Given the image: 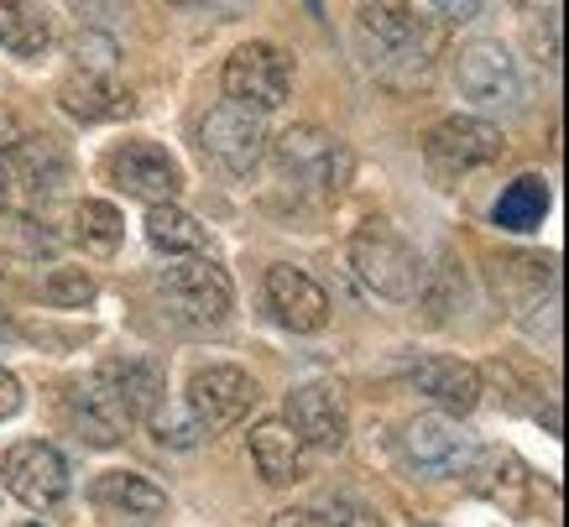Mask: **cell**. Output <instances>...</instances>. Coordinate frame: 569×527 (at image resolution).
Here are the masks:
<instances>
[{
    "label": "cell",
    "instance_id": "cell-1",
    "mask_svg": "<svg viewBox=\"0 0 569 527\" xmlns=\"http://www.w3.org/2000/svg\"><path fill=\"white\" fill-rule=\"evenodd\" d=\"M350 267L361 277V288L387 304H413L423 292V261L387 220H366L350 236Z\"/></svg>",
    "mask_w": 569,
    "mask_h": 527
},
{
    "label": "cell",
    "instance_id": "cell-2",
    "mask_svg": "<svg viewBox=\"0 0 569 527\" xmlns=\"http://www.w3.org/2000/svg\"><path fill=\"white\" fill-rule=\"evenodd\" d=\"M356 42H361L366 63L377 73L423 69V63H429V48H433L429 27H423L402 0H366L361 11H356Z\"/></svg>",
    "mask_w": 569,
    "mask_h": 527
},
{
    "label": "cell",
    "instance_id": "cell-3",
    "mask_svg": "<svg viewBox=\"0 0 569 527\" xmlns=\"http://www.w3.org/2000/svg\"><path fill=\"white\" fill-rule=\"evenodd\" d=\"M293 89V63L288 52L272 48V42H246V48L230 52L224 63V100L251 110V116H267L277 105L288 100Z\"/></svg>",
    "mask_w": 569,
    "mask_h": 527
},
{
    "label": "cell",
    "instance_id": "cell-4",
    "mask_svg": "<svg viewBox=\"0 0 569 527\" xmlns=\"http://www.w3.org/2000/svg\"><path fill=\"white\" fill-rule=\"evenodd\" d=\"M277 162H282V172H288L298 188L325 193V199H335L350 178L346 141L329 137L325 126H293V131H282V137H277Z\"/></svg>",
    "mask_w": 569,
    "mask_h": 527
},
{
    "label": "cell",
    "instance_id": "cell-5",
    "mask_svg": "<svg viewBox=\"0 0 569 527\" xmlns=\"http://www.w3.org/2000/svg\"><path fill=\"white\" fill-rule=\"evenodd\" d=\"M104 178L121 193L141 199V205H173L183 193V168L157 141H121L116 152L104 157Z\"/></svg>",
    "mask_w": 569,
    "mask_h": 527
},
{
    "label": "cell",
    "instance_id": "cell-6",
    "mask_svg": "<svg viewBox=\"0 0 569 527\" xmlns=\"http://www.w3.org/2000/svg\"><path fill=\"white\" fill-rule=\"evenodd\" d=\"M6 491L17 496L21 507L52 511L69 496V465L63 455L42 439H21L6 449Z\"/></svg>",
    "mask_w": 569,
    "mask_h": 527
},
{
    "label": "cell",
    "instance_id": "cell-7",
    "mask_svg": "<svg viewBox=\"0 0 569 527\" xmlns=\"http://www.w3.org/2000/svg\"><path fill=\"white\" fill-rule=\"evenodd\" d=\"M162 292L173 298V308L189 324H224L230 304H236V288H230L224 267H214L209 256H183L178 267H168Z\"/></svg>",
    "mask_w": 569,
    "mask_h": 527
},
{
    "label": "cell",
    "instance_id": "cell-8",
    "mask_svg": "<svg viewBox=\"0 0 569 527\" xmlns=\"http://www.w3.org/2000/svg\"><path fill=\"white\" fill-rule=\"evenodd\" d=\"M251 402H257V381L241 366H199L189 376V412L204 434L241 424Z\"/></svg>",
    "mask_w": 569,
    "mask_h": 527
},
{
    "label": "cell",
    "instance_id": "cell-9",
    "mask_svg": "<svg viewBox=\"0 0 569 527\" xmlns=\"http://www.w3.org/2000/svg\"><path fill=\"white\" fill-rule=\"evenodd\" d=\"M455 84L470 105H518L522 100V73L518 58L501 42H470L455 52Z\"/></svg>",
    "mask_w": 569,
    "mask_h": 527
},
{
    "label": "cell",
    "instance_id": "cell-10",
    "mask_svg": "<svg viewBox=\"0 0 569 527\" xmlns=\"http://www.w3.org/2000/svg\"><path fill=\"white\" fill-rule=\"evenodd\" d=\"M204 152L230 172H251L267 157V126L241 105H220L204 120Z\"/></svg>",
    "mask_w": 569,
    "mask_h": 527
},
{
    "label": "cell",
    "instance_id": "cell-11",
    "mask_svg": "<svg viewBox=\"0 0 569 527\" xmlns=\"http://www.w3.org/2000/svg\"><path fill=\"white\" fill-rule=\"evenodd\" d=\"M94 381L116 397V408L126 412V424H147V418L162 408V397H168V371H162L157 360H147V356L104 360Z\"/></svg>",
    "mask_w": 569,
    "mask_h": 527
},
{
    "label": "cell",
    "instance_id": "cell-12",
    "mask_svg": "<svg viewBox=\"0 0 569 527\" xmlns=\"http://www.w3.org/2000/svg\"><path fill=\"white\" fill-rule=\"evenodd\" d=\"M282 424L303 439V449H340L350 428L346 397L335 387H325V381H309V387L288 391V418Z\"/></svg>",
    "mask_w": 569,
    "mask_h": 527
},
{
    "label": "cell",
    "instance_id": "cell-13",
    "mask_svg": "<svg viewBox=\"0 0 569 527\" xmlns=\"http://www.w3.org/2000/svg\"><path fill=\"white\" fill-rule=\"evenodd\" d=\"M501 157V131L476 116H449L429 131V162L445 172H470Z\"/></svg>",
    "mask_w": 569,
    "mask_h": 527
},
{
    "label": "cell",
    "instance_id": "cell-14",
    "mask_svg": "<svg viewBox=\"0 0 569 527\" xmlns=\"http://www.w3.org/2000/svg\"><path fill=\"white\" fill-rule=\"evenodd\" d=\"M402 455L413 459V470H423V476H460L470 465V444L460 439V428L449 424V418L423 412L402 434Z\"/></svg>",
    "mask_w": 569,
    "mask_h": 527
},
{
    "label": "cell",
    "instance_id": "cell-15",
    "mask_svg": "<svg viewBox=\"0 0 569 527\" xmlns=\"http://www.w3.org/2000/svg\"><path fill=\"white\" fill-rule=\"evenodd\" d=\"M267 304H272L277 324H288L293 335H313L329 324V298L309 272L298 267H272L267 272Z\"/></svg>",
    "mask_w": 569,
    "mask_h": 527
},
{
    "label": "cell",
    "instance_id": "cell-16",
    "mask_svg": "<svg viewBox=\"0 0 569 527\" xmlns=\"http://www.w3.org/2000/svg\"><path fill=\"white\" fill-rule=\"evenodd\" d=\"M408 381H413L429 402H439L445 412H476L481 402V371L470 360H455V356H423L408 366Z\"/></svg>",
    "mask_w": 569,
    "mask_h": 527
},
{
    "label": "cell",
    "instance_id": "cell-17",
    "mask_svg": "<svg viewBox=\"0 0 569 527\" xmlns=\"http://www.w3.org/2000/svg\"><path fill=\"white\" fill-rule=\"evenodd\" d=\"M251 459L267 486H288V480L309 476V459H303V439L282 418H267V424L251 428Z\"/></svg>",
    "mask_w": 569,
    "mask_h": 527
},
{
    "label": "cell",
    "instance_id": "cell-18",
    "mask_svg": "<svg viewBox=\"0 0 569 527\" xmlns=\"http://www.w3.org/2000/svg\"><path fill=\"white\" fill-rule=\"evenodd\" d=\"M466 476H470V491L486 496V501H497V507H507V511L528 507V470H522L518 455H507V449H481V455H470Z\"/></svg>",
    "mask_w": 569,
    "mask_h": 527
},
{
    "label": "cell",
    "instance_id": "cell-19",
    "mask_svg": "<svg viewBox=\"0 0 569 527\" xmlns=\"http://www.w3.org/2000/svg\"><path fill=\"white\" fill-rule=\"evenodd\" d=\"M58 105H63L73 120H84V126H94V120H116V116L131 110L126 89L110 84V73H89V69H73L69 79L58 84Z\"/></svg>",
    "mask_w": 569,
    "mask_h": 527
},
{
    "label": "cell",
    "instance_id": "cell-20",
    "mask_svg": "<svg viewBox=\"0 0 569 527\" xmlns=\"http://www.w3.org/2000/svg\"><path fill=\"white\" fill-rule=\"evenodd\" d=\"M52 11L42 0H0V48L17 58H42L52 48Z\"/></svg>",
    "mask_w": 569,
    "mask_h": 527
},
{
    "label": "cell",
    "instance_id": "cell-21",
    "mask_svg": "<svg viewBox=\"0 0 569 527\" xmlns=\"http://www.w3.org/2000/svg\"><path fill=\"white\" fill-rule=\"evenodd\" d=\"M89 496H94V507L121 511V517H162L168 511V491H157L152 480L137 476V470H104L89 486Z\"/></svg>",
    "mask_w": 569,
    "mask_h": 527
},
{
    "label": "cell",
    "instance_id": "cell-22",
    "mask_svg": "<svg viewBox=\"0 0 569 527\" xmlns=\"http://www.w3.org/2000/svg\"><path fill=\"white\" fill-rule=\"evenodd\" d=\"M69 408H73V424H79V439H89V444H121L126 412L116 408V397H110L100 381L73 387L69 391Z\"/></svg>",
    "mask_w": 569,
    "mask_h": 527
},
{
    "label": "cell",
    "instance_id": "cell-23",
    "mask_svg": "<svg viewBox=\"0 0 569 527\" xmlns=\"http://www.w3.org/2000/svg\"><path fill=\"white\" fill-rule=\"evenodd\" d=\"M147 240H152L162 256H204L209 251L204 225L178 205H152L147 209Z\"/></svg>",
    "mask_w": 569,
    "mask_h": 527
},
{
    "label": "cell",
    "instance_id": "cell-24",
    "mask_svg": "<svg viewBox=\"0 0 569 527\" xmlns=\"http://www.w3.org/2000/svg\"><path fill=\"white\" fill-rule=\"evenodd\" d=\"M543 215H549V188H543V178H533V172H522L518 183L501 188L497 209H491V220H497L501 230H512V236L538 230V225H543Z\"/></svg>",
    "mask_w": 569,
    "mask_h": 527
},
{
    "label": "cell",
    "instance_id": "cell-25",
    "mask_svg": "<svg viewBox=\"0 0 569 527\" xmlns=\"http://www.w3.org/2000/svg\"><path fill=\"white\" fill-rule=\"evenodd\" d=\"M73 230H79V240H84V251L94 256H110L116 246H121L126 236V220L116 205H104V199H84V205L73 209Z\"/></svg>",
    "mask_w": 569,
    "mask_h": 527
},
{
    "label": "cell",
    "instance_id": "cell-26",
    "mask_svg": "<svg viewBox=\"0 0 569 527\" xmlns=\"http://www.w3.org/2000/svg\"><path fill=\"white\" fill-rule=\"evenodd\" d=\"M21 168H27V178H32V193L42 199V193H58V183L69 178V157L58 152V141L52 137H21Z\"/></svg>",
    "mask_w": 569,
    "mask_h": 527
},
{
    "label": "cell",
    "instance_id": "cell-27",
    "mask_svg": "<svg viewBox=\"0 0 569 527\" xmlns=\"http://www.w3.org/2000/svg\"><path fill=\"white\" fill-rule=\"evenodd\" d=\"M94 292H100V282H94L84 267H52V272L42 277V304L48 308H89Z\"/></svg>",
    "mask_w": 569,
    "mask_h": 527
},
{
    "label": "cell",
    "instance_id": "cell-28",
    "mask_svg": "<svg viewBox=\"0 0 569 527\" xmlns=\"http://www.w3.org/2000/svg\"><path fill=\"white\" fill-rule=\"evenodd\" d=\"M73 58H79V69H89V73H110L116 58H121V48L104 32H79L73 37Z\"/></svg>",
    "mask_w": 569,
    "mask_h": 527
},
{
    "label": "cell",
    "instance_id": "cell-29",
    "mask_svg": "<svg viewBox=\"0 0 569 527\" xmlns=\"http://www.w3.org/2000/svg\"><path fill=\"white\" fill-rule=\"evenodd\" d=\"M147 424L157 428V439L173 444V449H193V444H199V434H204V428L193 424V412H189V418H178L173 408H157L152 418H147Z\"/></svg>",
    "mask_w": 569,
    "mask_h": 527
},
{
    "label": "cell",
    "instance_id": "cell-30",
    "mask_svg": "<svg viewBox=\"0 0 569 527\" xmlns=\"http://www.w3.org/2000/svg\"><path fill=\"white\" fill-rule=\"evenodd\" d=\"M325 527H387L377 511L356 501V496H329L325 501Z\"/></svg>",
    "mask_w": 569,
    "mask_h": 527
},
{
    "label": "cell",
    "instance_id": "cell-31",
    "mask_svg": "<svg viewBox=\"0 0 569 527\" xmlns=\"http://www.w3.org/2000/svg\"><path fill=\"white\" fill-rule=\"evenodd\" d=\"M21 402H27V391H21V381H17L11 371H0V424H6V418H17Z\"/></svg>",
    "mask_w": 569,
    "mask_h": 527
},
{
    "label": "cell",
    "instance_id": "cell-32",
    "mask_svg": "<svg viewBox=\"0 0 569 527\" xmlns=\"http://www.w3.org/2000/svg\"><path fill=\"white\" fill-rule=\"evenodd\" d=\"M433 11H445L449 21H476L481 17V0H429Z\"/></svg>",
    "mask_w": 569,
    "mask_h": 527
},
{
    "label": "cell",
    "instance_id": "cell-33",
    "mask_svg": "<svg viewBox=\"0 0 569 527\" xmlns=\"http://www.w3.org/2000/svg\"><path fill=\"white\" fill-rule=\"evenodd\" d=\"M272 527H325V517L309 511V507H288V511H277L272 517Z\"/></svg>",
    "mask_w": 569,
    "mask_h": 527
},
{
    "label": "cell",
    "instance_id": "cell-34",
    "mask_svg": "<svg viewBox=\"0 0 569 527\" xmlns=\"http://www.w3.org/2000/svg\"><path fill=\"white\" fill-rule=\"evenodd\" d=\"M21 120H17V110H0V152H11V147H21Z\"/></svg>",
    "mask_w": 569,
    "mask_h": 527
},
{
    "label": "cell",
    "instance_id": "cell-35",
    "mask_svg": "<svg viewBox=\"0 0 569 527\" xmlns=\"http://www.w3.org/2000/svg\"><path fill=\"white\" fill-rule=\"evenodd\" d=\"M11 188H17V172H11V162L0 157V209L11 205Z\"/></svg>",
    "mask_w": 569,
    "mask_h": 527
},
{
    "label": "cell",
    "instance_id": "cell-36",
    "mask_svg": "<svg viewBox=\"0 0 569 527\" xmlns=\"http://www.w3.org/2000/svg\"><path fill=\"white\" fill-rule=\"evenodd\" d=\"M11 340H17V329H11V324L0 319V350H6V345H11Z\"/></svg>",
    "mask_w": 569,
    "mask_h": 527
},
{
    "label": "cell",
    "instance_id": "cell-37",
    "mask_svg": "<svg viewBox=\"0 0 569 527\" xmlns=\"http://www.w3.org/2000/svg\"><path fill=\"white\" fill-rule=\"evenodd\" d=\"M168 6H214V0H168Z\"/></svg>",
    "mask_w": 569,
    "mask_h": 527
},
{
    "label": "cell",
    "instance_id": "cell-38",
    "mask_svg": "<svg viewBox=\"0 0 569 527\" xmlns=\"http://www.w3.org/2000/svg\"><path fill=\"white\" fill-rule=\"evenodd\" d=\"M17 527H48V523H17Z\"/></svg>",
    "mask_w": 569,
    "mask_h": 527
},
{
    "label": "cell",
    "instance_id": "cell-39",
    "mask_svg": "<svg viewBox=\"0 0 569 527\" xmlns=\"http://www.w3.org/2000/svg\"><path fill=\"white\" fill-rule=\"evenodd\" d=\"M418 527H433V523H418Z\"/></svg>",
    "mask_w": 569,
    "mask_h": 527
}]
</instances>
